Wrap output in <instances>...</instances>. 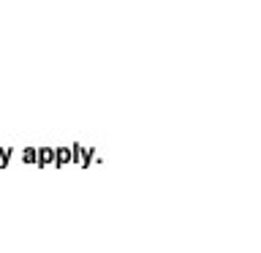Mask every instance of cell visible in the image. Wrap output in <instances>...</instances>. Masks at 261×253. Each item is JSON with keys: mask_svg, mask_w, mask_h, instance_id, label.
I'll return each mask as SVG.
<instances>
[]
</instances>
